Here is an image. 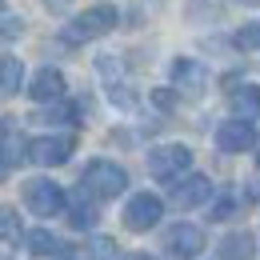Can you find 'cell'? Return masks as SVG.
<instances>
[{"instance_id":"6da1fadb","label":"cell","mask_w":260,"mask_h":260,"mask_svg":"<svg viewBox=\"0 0 260 260\" xmlns=\"http://www.w3.org/2000/svg\"><path fill=\"white\" fill-rule=\"evenodd\" d=\"M80 188L88 196H96V200H116V196L128 188V172H124L116 160H92L84 168Z\"/></svg>"},{"instance_id":"7a4b0ae2","label":"cell","mask_w":260,"mask_h":260,"mask_svg":"<svg viewBox=\"0 0 260 260\" xmlns=\"http://www.w3.org/2000/svg\"><path fill=\"white\" fill-rule=\"evenodd\" d=\"M116 20H120V12H116L112 4H92V8H84V12L64 28V40L68 44H84V40L108 36L112 28H116Z\"/></svg>"},{"instance_id":"3957f363","label":"cell","mask_w":260,"mask_h":260,"mask_svg":"<svg viewBox=\"0 0 260 260\" xmlns=\"http://www.w3.org/2000/svg\"><path fill=\"white\" fill-rule=\"evenodd\" d=\"M188 168H192V148L188 144H160V148L148 152V172L156 180H176Z\"/></svg>"},{"instance_id":"277c9868","label":"cell","mask_w":260,"mask_h":260,"mask_svg":"<svg viewBox=\"0 0 260 260\" xmlns=\"http://www.w3.org/2000/svg\"><path fill=\"white\" fill-rule=\"evenodd\" d=\"M24 204H28L32 216H60L64 212V188L44 180V176H36V180L24 184Z\"/></svg>"},{"instance_id":"5b68a950","label":"cell","mask_w":260,"mask_h":260,"mask_svg":"<svg viewBox=\"0 0 260 260\" xmlns=\"http://www.w3.org/2000/svg\"><path fill=\"white\" fill-rule=\"evenodd\" d=\"M164 216V200L152 192H136L124 204V228L128 232H148V228H156Z\"/></svg>"},{"instance_id":"8992f818","label":"cell","mask_w":260,"mask_h":260,"mask_svg":"<svg viewBox=\"0 0 260 260\" xmlns=\"http://www.w3.org/2000/svg\"><path fill=\"white\" fill-rule=\"evenodd\" d=\"M72 148H76V140L72 136H36L32 144L24 148V156L40 168H56V164H64L72 156Z\"/></svg>"},{"instance_id":"52a82bcc","label":"cell","mask_w":260,"mask_h":260,"mask_svg":"<svg viewBox=\"0 0 260 260\" xmlns=\"http://www.w3.org/2000/svg\"><path fill=\"white\" fill-rule=\"evenodd\" d=\"M216 148L220 152H248L256 148V124L248 116H232L216 128Z\"/></svg>"},{"instance_id":"ba28073f","label":"cell","mask_w":260,"mask_h":260,"mask_svg":"<svg viewBox=\"0 0 260 260\" xmlns=\"http://www.w3.org/2000/svg\"><path fill=\"white\" fill-rule=\"evenodd\" d=\"M172 84L184 100H200L208 88V68L200 60H172Z\"/></svg>"},{"instance_id":"9c48e42d","label":"cell","mask_w":260,"mask_h":260,"mask_svg":"<svg viewBox=\"0 0 260 260\" xmlns=\"http://www.w3.org/2000/svg\"><path fill=\"white\" fill-rule=\"evenodd\" d=\"M212 200V180L208 176H176V184H172V204L176 208H200V204H208Z\"/></svg>"},{"instance_id":"30bf717a","label":"cell","mask_w":260,"mask_h":260,"mask_svg":"<svg viewBox=\"0 0 260 260\" xmlns=\"http://www.w3.org/2000/svg\"><path fill=\"white\" fill-rule=\"evenodd\" d=\"M164 244H168L172 256L192 260V256H200V248H204V232H200L196 224H176V228H168Z\"/></svg>"},{"instance_id":"8fae6325","label":"cell","mask_w":260,"mask_h":260,"mask_svg":"<svg viewBox=\"0 0 260 260\" xmlns=\"http://www.w3.org/2000/svg\"><path fill=\"white\" fill-rule=\"evenodd\" d=\"M28 96L40 100V104H48V100H60V96H64V76H60L56 68H40L32 80H28Z\"/></svg>"},{"instance_id":"7c38bea8","label":"cell","mask_w":260,"mask_h":260,"mask_svg":"<svg viewBox=\"0 0 260 260\" xmlns=\"http://www.w3.org/2000/svg\"><path fill=\"white\" fill-rule=\"evenodd\" d=\"M24 148H28V144H24L20 128H16L12 120H4V124H0V164H4V168L20 164L24 160Z\"/></svg>"},{"instance_id":"4fadbf2b","label":"cell","mask_w":260,"mask_h":260,"mask_svg":"<svg viewBox=\"0 0 260 260\" xmlns=\"http://www.w3.org/2000/svg\"><path fill=\"white\" fill-rule=\"evenodd\" d=\"M64 208H68V224L72 228H92L96 224V204L88 200L84 188H80L76 196H64Z\"/></svg>"},{"instance_id":"5bb4252c","label":"cell","mask_w":260,"mask_h":260,"mask_svg":"<svg viewBox=\"0 0 260 260\" xmlns=\"http://www.w3.org/2000/svg\"><path fill=\"white\" fill-rule=\"evenodd\" d=\"M256 256V236L252 232H228L220 240V260H252Z\"/></svg>"},{"instance_id":"9a60e30c","label":"cell","mask_w":260,"mask_h":260,"mask_svg":"<svg viewBox=\"0 0 260 260\" xmlns=\"http://www.w3.org/2000/svg\"><path fill=\"white\" fill-rule=\"evenodd\" d=\"M228 104H232V112L236 116H260V88L256 84H236L232 92H228Z\"/></svg>"},{"instance_id":"2e32d148","label":"cell","mask_w":260,"mask_h":260,"mask_svg":"<svg viewBox=\"0 0 260 260\" xmlns=\"http://www.w3.org/2000/svg\"><path fill=\"white\" fill-rule=\"evenodd\" d=\"M24 248H28L32 256H60V252H64V244H60L48 228H32V232H24Z\"/></svg>"},{"instance_id":"e0dca14e","label":"cell","mask_w":260,"mask_h":260,"mask_svg":"<svg viewBox=\"0 0 260 260\" xmlns=\"http://www.w3.org/2000/svg\"><path fill=\"white\" fill-rule=\"evenodd\" d=\"M20 80H24V64H20V56H0V92H4V96L20 92Z\"/></svg>"},{"instance_id":"ac0fdd59","label":"cell","mask_w":260,"mask_h":260,"mask_svg":"<svg viewBox=\"0 0 260 260\" xmlns=\"http://www.w3.org/2000/svg\"><path fill=\"white\" fill-rule=\"evenodd\" d=\"M16 236H20V216L8 204H0V240H16Z\"/></svg>"},{"instance_id":"d6986e66","label":"cell","mask_w":260,"mask_h":260,"mask_svg":"<svg viewBox=\"0 0 260 260\" xmlns=\"http://www.w3.org/2000/svg\"><path fill=\"white\" fill-rule=\"evenodd\" d=\"M236 48H260V24H248L236 32Z\"/></svg>"},{"instance_id":"ffe728a7","label":"cell","mask_w":260,"mask_h":260,"mask_svg":"<svg viewBox=\"0 0 260 260\" xmlns=\"http://www.w3.org/2000/svg\"><path fill=\"white\" fill-rule=\"evenodd\" d=\"M232 212H236V200H232V196H220L216 208H212V220H228Z\"/></svg>"},{"instance_id":"44dd1931","label":"cell","mask_w":260,"mask_h":260,"mask_svg":"<svg viewBox=\"0 0 260 260\" xmlns=\"http://www.w3.org/2000/svg\"><path fill=\"white\" fill-rule=\"evenodd\" d=\"M92 260H116V244L112 240H96L92 244Z\"/></svg>"},{"instance_id":"7402d4cb","label":"cell","mask_w":260,"mask_h":260,"mask_svg":"<svg viewBox=\"0 0 260 260\" xmlns=\"http://www.w3.org/2000/svg\"><path fill=\"white\" fill-rule=\"evenodd\" d=\"M24 32V20H4L0 24V40H12V36H20Z\"/></svg>"},{"instance_id":"603a6c76","label":"cell","mask_w":260,"mask_h":260,"mask_svg":"<svg viewBox=\"0 0 260 260\" xmlns=\"http://www.w3.org/2000/svg\"><path fill=\"white\" fill-rule=\"evenodd\" d=\"M152 104H160V108H172V104H176V96H172L168 88H156V92H152Z\"/></svg>"},{"instance_id":"cb8c5ba5","label":"cell","mask_w":260,"mask_h":260,"mask_svg":"<svg viewBox=\"0 0 260 260\" xmlns=\"http://www.w3.org/2000/svg\"><path fill=\"white\" fill-rule=\"evenodd\" d=\"M244 192H248V200H256V204H260V176H256V180H248V184H244Z\"/></svg>"},{"instance_id":"d4e9b609","label":"cell","mask_w":260,"mask_h":260,"mask_svg":"<svg viewBox=\"0 0 260 260\" xmlns=\"http://www.w3.org/2000/svg\"><path fill=\"white\" fill-rule=\"evenodd\" d=\"M44 4H48L52 12H64V8H68V4H72V0H44Z\"/></svg>"},{"instance_id":"484cf974","label":"cell","mask_w":260,"mask_h":260,"mask_svg":"<svg viewBox=\"0 0 260 260\" xmlns=\"http://www.w3.org/2000/svg\"><path fill=\"white\" fill-rule=\"evenodd\" d=\"M124 260H152V256H144V252H132V256H124Z\"/></svg>"},{"instance_id":"4316f807","label":"cell","mask_w":260,"mask_h":260,"mask_svg":"<svg viewBox=\"0 0 260 260\" xmlns=\"http://www.w3.org/2000/svg\"><path fill=\"white\" fill-rule=\"evenodd\" d=\"M236 4H260V0H236Z\"/></svg>"},{"instance_id":"83f0119b","label":"cell","mask_w":260,"mask_h":260,"mask_svg":"<svg viewBox=\"0 0 260 260\" xmlns=\"http://www.w3.org/2000/svg\"><path fill=\"white\" fill-rule=\"evenodd\" d=\"M4 172H8V168H4V164H0V176H4Z\"/></svg>"},{"instance_id":"f1b7e54d","label":"cell","mask_w":260,"mask_h":260,"mask_svg":"<svg viewBox=\"0 0 260 260\" xmlns=\"http://www.w3.org/2000/svg\"><path fill=\"white\" fill-rule=\"evenodd\" d=\"M4 4H8V0H0V12H4Z\"/></svg>"},{"instance_id":"f546056e","label":"cell","mask_w":260,"mask_h":260,"mask_svg":"<svg viewBox=\"0 0 260 260\" xmlns=\"http://www.w3.org/2000/svg\"><path fill=\"white\" fill-rule=\"evenodd\" d=\"M256 164H260V152H256Z\"/></svg>"}]
</instances>
